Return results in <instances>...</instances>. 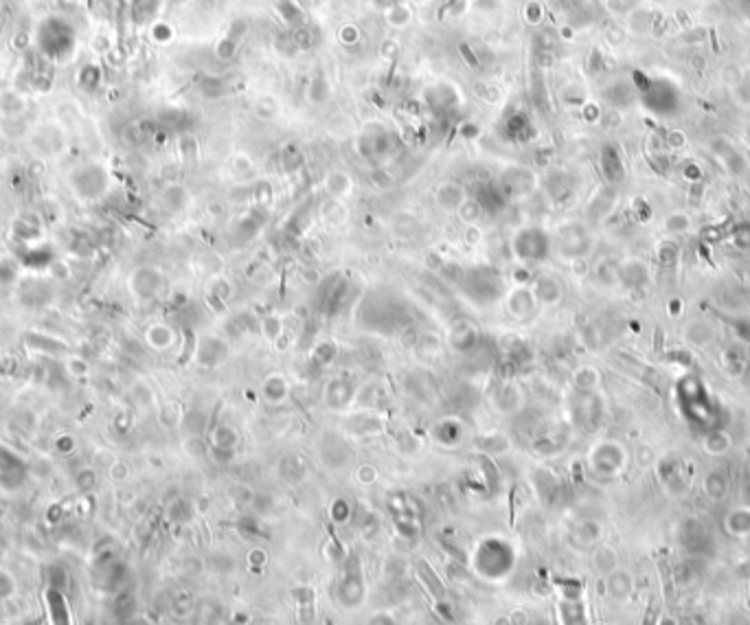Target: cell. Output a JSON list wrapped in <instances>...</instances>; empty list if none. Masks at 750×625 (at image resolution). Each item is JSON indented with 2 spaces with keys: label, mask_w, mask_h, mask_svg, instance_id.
<instances>
[{
  "label": "cell",
  "mask_w": 750,
  "mask_h": 625,
  "mask_svg": "<svg viewBox=\"0 0 750 625\" xmlns=\"http://www.w3.org/2000/svg\"><path fill=\"white\" fill-rule=\"evenodd\" d=\"M277 112H279V104H277L275 97L264 95V97H259V99L255 101V114L259 116V119L270 121V119H275Z\"/></svg>",
  "instance_id": "39"
},
{
  "label": "cell",
  "mask_w": 750,
  "mask_h": 625,
  "mask_svg": "<svg viewBox=\"0 0 750 625\" xmlns=\"http://www.w3.org/2000/svg\"><path fill=\"white\" fill-rule=\"evenodd\" d=\"M426 99H428V106L435 112H450L458 101L456 90L448 84H439L435 88H430L426 93Z\"/></svg>",
  "instance_id": "23"
},
{
  "label": "cell",
  "mask_w": 750,
  "mask_h": 625,
  "mask_svg": "<svg viewBox=\"0 0 750 625\" xmlns=\"http://www.w3.org/2000/svg\"><path fill=\"white\" fill-rule=\"evenodd\" d=\"M226 354H228V342L222 336H215V333H207L196 345V360L205 369L218 367L226 358Z\"/></svg>",
  "instance_id": "12"
},
{
  "label": "cell",
  "mask_w": 750,
  "mask_h": 625,
  "mask_svg": "<svg viewBox=\"0 0 750 625\" xmlns=\"http://www.w3.org/2000/svg\"><path fill=\"white\" fill-rule=\"evenodd\" d=\"M504 308L516 323H529L536 318L540 303L531 285H516L509 292H504Z\"/></svg>",
  "instance_id": "6"
},
{
  "label": "cell",
  "mask_w": 750,
  "mask_h": 625,
  "mask_svg": "<svg viewBox=\"0 0 750 625\" xmlns=\"http://www.w3.org/2000/svg\"><path fill=\"white\" fill-rule=\"evenodd\" d=\"M209 296L215 299L220 305H226L230 301V296H233V283H230L226 277H213L211 283H209Z\"/></svg>",
  "instance_id": "37"
},
{
  "label": "cell",
  "mask_w": 750,
  "mask_h": 625,
  "mask_svg": "<svg viewBox=\"0 0 750 625\" xmlns=\"http://www.w3.org/2000/svg\"><path fill=\"white\" fill-rule=\"evenodd\" d=\"M259 331H262L264 338H266L268 342H272V345H279V340H283L287 333H290V331H287L285 321H283L281 316H277V314L264 316L262 321H259Z\"/></svg>",
  "instance_id": "25"
},
{
  "label": "cell",
  "mask_w": 750,
  "mask_h": 625,
  "mask_svg": "<svg viewBox=\"0 0 750 625\" xmlns=\"http://www.w3.org/2000/svg\"><path fill=\"white\" fill-rule=\"evenodd\" d=\"M358 294L360 290L356 287V279L347 277L344 272H331L319 281L316 303H319V310L327 318H334L347 310L349 305H353Z\"/></svg>",
  "instance_id": "1"
},
{
  "label": "cell",
  "mask_w": 750,
  "mask_h": 625,
  "mask_svg": "<svg viewBox=\"0 0 750 625\" xmlns=\"http://www.w3.org/2000/svg\"><path fill=\"white\" fill-rule=\"evenodd\" d=\"M595 566L601 573H612L616 566V557L610 548H599L595 553Z\"/></svg>",
  "instance_id": "46"
},
{
  "label": "cell",
  "mask_w": 750,
  "mask_h": 625,
  "mask_svg": "<svg viewBox=\"0 0 750 625\" xmlns=\"http://www.w3.org/2000/svg\"><path fill=\"white\" fill-rule=\"evenodd\" d=\"M584 235H582V230H577V228H571L568 232H564V235H561V255H564V257H582L584 253H586V248H584Z\"/></svg>",
  "instance_id": "35"
},
{
  "label": "cell",
  "mask_w": 750,
  "mask_h": 625,
  "mask_svg": "<svg viewBox=\"0 0 750 625\" xmlns=\"http://www.w3.org/2000/svg\"><path fill=\"white\" fill-rule=\"evenodd\" d=\"M321 457L325 459V463L329 465L331 457H336V468L338 465H344L349 459V450L344 448V443L338 437H325L323 445H321Z\"/></svg>",
  "instance_id": "33"
},
{
  "label": "cell",
  "mask_w": 750,
  "mask_h": 625,
  "mask_svg": "<svg viewBox=\"0 0 750 625\" xmlns=\"http://www.w3.org/2000/svg\"><path fill=\"white\" fill-rule=\"evenodd\" d=\"M500 134L504 141L525 145L533 136H536V127H533L531 116L525 110H511L502 116L500 121Z\"/></svg>",
  "instance_id": "10"
},
{
  "label": "cell",
  "mask_w": 750,
  "mask_h": 625,
  "mask_svg": "<svg viewBox=\"0 0 750 625\" xmlns=\"http://www.w3.org/2000/svg\"><path fill=\"white\" fill-rule=\"evenodd\" d=\"M351 514H353V509H351L349 500L336 498L334 503H331V518H334L336 522H347L351 518Z\"/></svg>",
  "instance_id": "47"
},
{
  "label": "cell",
  "mask_w": 750,
  "mask_h": 625,
  "mask_svg": "<svg viewBox=\"0 0 750 625\" xmlns=\"http://www.w3.org/2000/svg\"><path fill=\"white\" fill-rule=\"evenodd\" d=\"M445 342L458 356H474L481 351L483 333L470 318H454L445 331Z\"/></svg>",
  "instance_id": "5"
},
{
  "label": "cell",
  "mask_w": 750,
  "mask_h": 625,
  "mask_svg": "<svg viewBox=\"0 0 750 625\" xmlns=\"http://www.w3.org/2000/svg\"><path fill=\"white\" fill-rule=\"evenodd\" d=\"M200 93L209 97V99H215V97H222L224 95V81L220 77H213V75H202L200 79Z\"/></svg>",
  "instance_id": "42"
},
{
  "label": "cell",
  "mask_w": 750,
  "mask_h": 625,
  "mask_svg": "<svg viewBox=\"0 0 750 625\" xmlns=\"http://www.w3.org/2000/svg\"><path fill=\"white\" fill-rule=\"evenodd\" d=\"M573 384L582 393H590L599 384V371L593 367H580L573 373Z\"/></svg>",
  "instance_id": "36"
},
{
  "label": "cell",
  "mask_w": 750,
  "mask_h": 625,
  "mask_svg": "<svg viewBox=\"0 0 750 625\" xmlns=\"http://www.w3.org/2000/svg\"><path fill=\"white\" fill-rule=\"evenodd\" d=\"M536 182H538L536 173L529 167H509L502 171V176L498 178L496 184L500 187V191L507 200H520L536 189Z\"/></svg>",
  "instance_id": "8"
},
{
  "label": "cell",
  "mask_w": 750,
  "mask_h": 625,
  "mask_svg": "<svg viewBox=\"0 0 750 625\" xmlns=\"http://www.w3.org/2000/svg\"><path fill=\"white\" fill-rule=\"evenodd\" d=\"M608 592H610V597L616 599V601L628 599L630 592H632V577L628 573H621V571H612L610 577H608Z\"/></svg>",
  "instance_id": "29"
},
{
  "label": "cell",
  "mask_w": 750,
  "mask_h": 625,
  "mask_svg": "<svg viewBox=\"0 0 750 625\" xmlns=\"http://www.w3.org/2000/svg\"><path fill=\"white\" fill-rule=\"evenodd\" d=\"M458 51H461V55H465V62H468V66H472V68H479V66H481L479 53H476V51L472 49L470 42H463V45L458 47Z\"/></svg>",
  "instance_id": "54"
},
{
  "label": "cell",
  "mask_w": 750,
  "mask_h": 625,
  "mask_svg": "<svg viewBox=\"0 0 750 625\" xmlns=\"http://www.w3.org/2000/svg\"><path fill=\"white\" fill-rule=\"evenodd\" d=\"M277 11L285 24H290L292 29L298 24H305V11L296 3V0H277Z\"/></svg>",
  "instance_id": "31"
},
{
  "label": "cell",
  "mask_w": 750,
  "mask_h": 625,
  "mask_svg": "<svg viewBox=\"0 0 750 625\" xmlns=\"http://www.w3.org/2000/svg\"><path fill=\"white\" fill-rule=\"evenodd\" d=\"M465 11H468V0H445L443 7H441V11H439V18H441V20L461 18Z\"/></svg>",
  "instance_id": "45"
},
{
  "label": "cell",
  "mask_w": 750,
  "mask_h": 625,
  "mask_svg": "<svg viewBox=\"0 0 750 625\" xmlns=\"http://www.w3.org/2000/svg\"><path fill=\"white\" fill-rule=\"evenodd\" d=\"M353 189V180L347 171H331L329 176L325 178V191L329 198L334 200H342L347 198L351 193Z\"/></svg>",
  "instance_id": "24"
},
{
  "label": "cell",
  "mask_w": 750,
  "mask_h": 625,
  "mask_svg": "<svg viewBox=\"0 0 750 625\" xmlns=\"http://www.w3.org/2000/svg\"><path fill=\"white\" fill-rule=\"evenodd\" d=\"M430 434H432V439H435L437 443L454 448V445L461 443V439H463L465 426H463V421L456 419V417H443V419L437 421L435 426H432Z\"/></svg>",
  "instance_id": "15"
},
{
  "label": "cell",
  "mask_w": 750,
  "mask_h": 625,
  "mask_svg": "<svg viewBox=\"0 0 750 625\" xmlns=\"http://www.w3.org/2000/svg\"><path fill=\"white\" fill-rule=\"evenodd\" d=\"M472 198L479 202L485 215L500 213L504 207H507V202H509L507 198H504V193L500 191V187H498L496 182H481V184H476V191H474Z\"/></svg>",
  "instance_id": "14"
},
{
  "label": "cell",
  "mask_w": 750,
  "mask_h": 625,
  "mask_svg": "<svg viewBox=\"0 0 750 625\" xmlns=\"http://www.w3.org/2000/svg\"><path fill=\"white\" fill-rule=\"evenodd\" d=\"M253 200H255V207H259V209H270V205H272V187H270V182H257L255 187H253Z\"/></svg>",
  "instance_id": "44"
},
{
  "label": "cell",
  "mask_w": 750,
  "mask_h": 625,
  "mask_svg": "<svg viewBox=\"0 0 750 625\" xmlns=\"http://www.w3.org/2000/svg\"><path fill=\"white\" fill-rule=\"evenodd\" d=\"M551 235L540 226H522L511 237V253L522 266L542 264V261L551 257Z\"/></svg>",
  "instance_id": "3"
},
{
  "label": "cell",
  "mask_w": 750,
  "mask_h": 625,
  "mask_svg": "<svg viewBox=\"0 0 750 625\" xmlns=\"http://www.w3.org/2000/svg\"><path fill=\"white\" fill-rule=\"evenodd\" d=\"M461 134H463L465 139H474V136H479V127H476L474 123H465L463 127H461Z\"/></svg>",
  "instance_id": "56"
},
{
  "label": "cell",
  "mask_w": 750,
  "mask_h": 625,
  "mask_svg": "<svg viewBox=\"0 0 750 625\" xmlns=\"http://www.w3.org/2000/svg\"><path fill=\"white\" fill-rule=\"evenodd\" d=\"M458 217H461V222H463L465 226H472V224H479L481 222V217L485 215L483 213V209H481V205H479V202H476L474 198H468L465 202H463V205H461L458 207Z\"/></svg>",
  "instance_id": "38"
},
{
  "label": "cell",
  "mask_w": 750,
  "mask_h": 625,
  "mask_svg": "<svg viewBox=\"0 0 750 625\" xmlns=\"http://www.w3.org/2000/svg\"><path fill=\"white\" fill-rule=\"evenodd\" d=\"M338 40L342 42L344 47H353V45H358V40H360V31L353 24H347V26H342L338 31Z\"/></svg>",
  "instance_id": "49"
},
{
  "label": "cell",
  "mask_w": 750,
  "mask_h": 625,
  "mask_svg": "<svg viewBox=\"0 0 750 625\" xmlns=\"http://www.w3.org/2000/svg\"><path fill=\"white\" fill-rule=\"evenodd\" d=\"M246 31V24H244L241 20L233 22V26H230V31L218 42V47H215V57H218L220 62H230L237 53V47H239V40H241V33Z\"/></svg>",
  "instance_id": "22"
},
{
  "label": "cell",
  "mask_w": 750,
  "mask_h": 625,
  "mask_svg": "<svg viewBox=\"0 0 750 625\" xmlns=\"http://www.w3.org/2000/svg\"><path fill=\"white\" fill-rule=\"evenodd\" d=\"M262 395L268 404L279 406L290 397V382L283 373H270L262 382Z\"/></svg>",
  "instance_id": "19"
},
{
  "label": "cell",
  "mask_w": 750,
  "mask_h": 625,
  "mask_svg": "<svg viewBox=\"0 0 750 625\" xmlns=\"http://www.w3.org/2000/svg\"><path fill=\"white\" fill-rule=\"evenodd\" d=\"M237 443H239V434L235 428H230L226 424L218 426L213 432H211V448L218 459L222 461H230L235 457V450H237Z\"/></svg>",
  "instance_id": "16"
},
{
  "label": "cell",
  "mask_w": 750,
  "mask_h": 625,
  "mask_svg": "<svg viewBox=\"0 0 750 625\" xmlns=\"http://www.w3.org/2000/svg\"><path fill=\"white\" fill-rule=\"evenodd\" d=\"M321 217L331 226H340L344 220H347V209H344V205L340 200L327 198L321 205Z\"/></svg>",
  "instance_id": "34"
},
{
  "label": "cell",
  "mask_w": 750,
  "mask_h": 625,
  "mask_svg": "<svg viewBox=\"0 0 750 625\" xmlns=\"http://www.w3.org/2000/svg\"><path fill=\"white\" fill-rule=\"evenodd\" d=\"M358 382L347 375H336L325 382L323 386V402L329 411H344L356 402L358 397Z\"/></svg>",
  "instance_id": "7"
},
{
  "label": "cell",
  "mask_w": 750,
  "mask_h": 625,
  "mask_svg": "<svg viewBox=\"0 0 750 625\" xmlns=\"http://www.w3.org/2000/svg\"><path fill=\"white\" fill-rule=\"evenodd\" d=\"M305 165V156H303V150L298 145H283L279 152V167L283 173H294L298 169H303Z\"/></svg>",
  "instance_id": "27"
},
{
  "label": "cell",
  "mask_w": 750,
  "mask_h": 625,
  "mask_svg": "<svg viewBox=\"0 0 750 625\" xmlns=\"http://www.w3.org/2000/svg\"><path fill=\"white\" fill-rule=\"evenodd\" d=\"M463 239L468 246H479L481 239H483V232H481V226L479 224H472V226H465L463 230Z\"/></svg>",
  "instance_id": "53"
},
{
  "label": "cell",
  "mask_w": 750,
  "mask_h": 625,
  "mask_svg": "<svg viewBox=\"0 0 750 625\" xmlns=\"http://www.w3.org/2000/svg\"><path fill=\"white\" fill-rule=\"evenodd\" d=\"M616 443H601L597 450H593V468L599 472V474H614L619 468L623 465V450H619V452L614 457H610L614 452Z\"/></svg>",
  "instance_id": "20"
},
{
  "label": "cell",
  "mask_w": 750,
  "mask_h": 625,
  "mask_svg": "<svg viewBox=\"0 0 750 625\" xmlns=\"http://www.w3.org/2000/svg\"><path fill=\"white\" fill-rule=\"evenodd\" d=\"M340 358V349L331 340H319L310 349V365L314 369H329L334 367Z\"/></svg>",
  "instance_id": "21"
},
{
  "label": "cell",
  "mask_w": 750,
  "mask_h": 625,
  "mask_svg": "<svg viewBox=\"0 0 750 625\" xmlns=\"http://www.w3.org/2000/svg\"><path fill=\"white\" fill-rule=\"evenodd\" d=\"M435 200H437V207L443 211H458V207L468 200L465 187L454 180H445L435 191Z\"/></svg>",
  "instance_id": "18"
},
{
  "label": "cell",
  "mask_w": 750,
  "mask_h": 625,
  "mask_svg": "<svg viewBox=\"0 0 750 625\" xmlns=\"http://www.w3.org/2000/svg\"><path fill=\"white\" fill-rule=\"evenodd\" d=\"M174 340H176V333L169 325L158 323L147 329V342L156 349V351H167V349L174 345Z\"/></svg>",
  "instance_id": "28"
},
{
  "label": "cell",
  "mask_w": 750,
  "mask_h": 625,
  "mask_svg": "<svg viewBox=\"0 0 750 625\" xmlns=\"http://www.w3.org/2000/svg\"><path fill=\"white\" fill-rule=\"evenodd\" d=\"M180 154H182L184 158H189V161L198 156V141H196L191 134L180 136Z\"/></svg>",
  "instance_id": "50"
},
{
  "label": "cell",
  "mask_w": 750,
  "mask_h": 625,
  "mask_svg": "<svg viewBox=\"0 0 750 625\" xmlns=\"http://www.w3.org/2000/svg\"><path fill=\"white\" fill-rule=\"evenodd\" d=\"M132 285H134V292L141 296V299H154L163 292V287L167 285L163 272H158L156 268H141L134 272L132 277Z\"/></svg>",
  "instance_id": "13"
},
{
  "label": "cell",
  "mask_w": 750,
  "mask_h": 625,
  "mask_svg": "<svg viewBox=\"0 0 750 625\" xmlns=\"http://www.w3.org/2000/svg\"><path fill=\"white\" fill-rule=\"evenodd\" d=\"M458 285L463 290V294L474 305H481V308H489V305L498 303L504 296L502 277L492 266H476L465 270Z\"/></svg>",
  "instance_id": "2"
},
{
  "label": "cell",
  "mask_w": 750,
  "mask_h": 625,
  "mask_svg": "<svg viewBox=\"0 0 750 625\" xmlns=\"http://www.w3.org/2000/svg\"><path fill=\"white\" fill-rule=\"evenodd\" d=\"M356 481L360 485H373L375 481H378V470H375L373 465H360L358 472H356Z\"/></svg>",
  "instance_id": "48"
},
{
  "label": "cell",
  "mask_w": 750,
  "mask_h": 625,
  "mask_svg": "<svg viewBox=\"0 0 750 625\" xmlns=\"http://www.w3.org/2000/svg\"><path fill=\"white\" fill-rule=\"evenodd\" d=\"M531 290L540 305H557L564 296V287H561L557 277H551V274H540V277L533 279Z\"/></svg>",
  "instance_id": "17"
},
{
  "label": "cell",
  "mask_w": 750,
  "mask_h": 625,
  "mask_svg": "<svg viewBox=\"0 0 750 625\" xmlns=\"http://www.w3.org/2000/svg\"><path fill=\"white\" fill-rule=\"evenodd\" d=\"M479 93H483L481 97L487 101V104H494V101L498 99V88H494V86L481 84V86H479Z\"/></svg>",
  "instance_id": "55"
},
{
  "label": "cell",
  "mask_w": 750,
  "mask_h": 625,
  "mask_svg": "<svg viewBox=\"0 0 750 625\" xmlns=\"http://www.w3.org/2000/svg\"><path fill=\"white\" fill-rule=\"evenodd\" d=\"M266 213H268L266 209L259 207H253L250 211L241 213L233 222V226L228 228V237L233 242V246H246L250 239H255L257 232L266 224Z\"/></svg>",
  "instance_id": "9"
},
{
  "label": "cell",
  "mask_w": 750,
  "mask_h": 625,
  "mask_svg": "<svg viewBox=\"0 0 750 625\" xmlns=\"http://www.w3.org/2000/svg\"><path fill=\"white\" fill-rule=\"evenodd\" d=\"M525 20H527L529 24H538V22L542 20V7H540V3H533V0H531V3H527V7H525Z\"/></svg>",
  "instance_id": "52"
},
{
  "label": "cell",
  "mask_w": 750,
  "mask_h": 625,
  "mask_svg": "<svg viewBox=\"0 0 750 625\" xmlns=\"http://www.w3.org/2000/svg\"><path fill=\"white\" fill-rule=\"evenodd\" d=\"M230 496H233V500L237 498V503H241V505H248L255 500V491L246 485H235V487H230Z\"/></svg>",
  "instance_id": "51"
},
{
  "label": "cell",
  "mask_w": 750,
  "mask_h": 625,
  "mask_svg": "<svg viewBox=\"0 0 750 625\" xmlns=\"http://www.w3.org/2000/svg\"><path fill=\"white\" fill-rule=\"evenodd\" d=\"M331 97V84L325 72H316L308 84V101L312 106H325Z\"/></svg>",
  "instance_id": "26"
},
{
  "label": "cell",
  "mask_w": 750,
  "mask_h": 625,
  "mask_svg": "<svg viewBox=\"0 0 750 625\" xmlns=\"http://www.w3.org/2000/svg\"><path fill=\"white\" fill-rule=\"evenodd\" d=\"M279 472H281V476L285 478L287 483H298L301 478L308 474V465H305V461H303L301 457L290 454V457H285V459L281 461Z\"/></svg>",
  "instance_id": "30"
},
{
  "label": "cell",
  "mask_w": 750,
  "mask_h": 625,
  "mask_svg": "<svg viewBox=\"0 0 750 625\" xmlns=\"http://www.w3.org/2000/svg\"><path fill=\"white\" fill-rule=\"evenodd\" d=\"M492 404L500 415H516V413H520V409L525 406V390L520 384L509 377L507 382L496 386Z\"/></svg>",
  "instance_id": "11"
},
{
  "label": "cell",
  "mask_w": 750,
  "mask_h": 625,
  "mask_svg": "<svg viewBox=\"0 0 750 625\" xmlns=\"http://www.w3.org/2000/svg\"><path fill=\"white\" fill-rule=\"evenodd\" d=\"M417 351H420L426 360H435V358H439L441 356V351H443V338L441 336H437V333H432V331H424V333H420V340H417Z\"/></svg>",
  "instance_id": "32"
},
{
  "label": "cell",
  "mask_w": 750,
  "mask_h": 625,
  "mask_svg": "<svg viewBox=\"0 0 750 625\" xmlns=\"http://www.w3.org/2000/svg\"><path fill=\"white\" fill-rule=\"evenodd\" d=\"M410 18H413L410 9L404 7V5H391V7H388V11H386L388 24L397 26V29H399V26H406V24L410 22Z\"/></svg>",
  "instance_id": "43"
},
{
  "label": "cell",
  "mask_w": 750,
  "mask_h": 625,
  "mask_svg": "<svg viewBox=\"0 0 750 625\" xmlns=\"http://www.w3.org/2000/svg\"><path fill=\"white\" fill-rule=\"evenodd\" d=\"M290 40H292V45H294L296 49H301V51L310 49V47L314 45V33H312L310 24L305 22V24H298V26H294V29H292V33H290Z\"/></svg>",
  "instance_id": "41"
},
{
  "label": "cell",
  "mask_w": 750,
  "mask_h": 625,
  "mask_svg": "<svg viewBox=\"0 0 750 625\" xmlns=\"http://www.w3.org/2000/svg\"><path fill=\"white\" fill-rule=\"evenodd\" d=\"M356 150L362 161H367L373 167H380L388 158H393V154L399 150V143L391 129H386L382 125H371L358 136Z\"/></svg>",
  "instance_id": "4"
},
{
  "label": "cell",
  "mask_w": 750,
  "mask_h": 625,
  "mask_svg": "<svg viewBox=\"0 0 750 625\" xmlns=\"http://www.w3.org/2000/svg\"><path fill=\"white\" fill-rule=\"evenodd\" d=\"M246 277L257 285H268V283H272V270L268 264H264V261H253V264L246 268Z\"/></svg>",
  "instance_id": "40"
}]
</instances>
